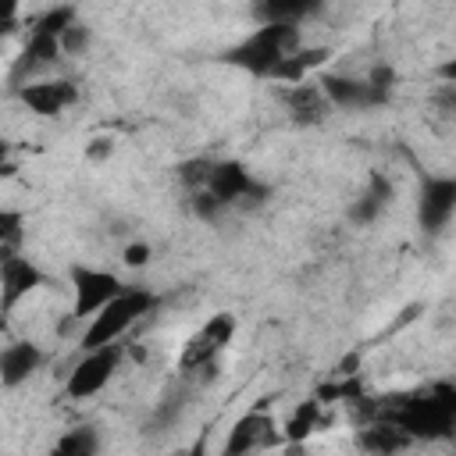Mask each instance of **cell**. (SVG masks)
Returning a JSON list of instances; mask_svg holds the SVG:
<instances>
[{
	"mask_svg": "<svg viewBox=\"0 0 456 456\" xmlns=\"http://www.w3.org/2000/svg\"><path fill=\"white\" fill-rule=\"evenodd\" d=\"M299 50V25L289 21H264L256 32H249L242 43H235L232 50H224V61L256 75V78H271L274 68Z\"/></svg>",
	"mask_w": 456,
	"mask_h": 456,
	"instance_id": "1",
	"label": "cell"
},
{
	"mask_svg": "<svg viewBox=\"0 0 456 456\" xmlns=\"http://www.w3.org/2000/svg\"><path fill=\"white\" fill-rule=\"evenodd\" d=\"M78 18V11L71 4H61V7H50L46 14H39L32 21V32L21 46V57L11 71V82L14 89H21L25 82H32V75H39L43 68H50L64 50H61V36L68 32V25Z\"/></svg>",
	"mask_w": 456,
	"mask_h": 456,
	"instance_id": "2",
	"label": "cell"
},
{
	"mask_svg": "<svg viewBox=\"0 0 456 456\" xmlns=\"http://www.w3.org/2000/svg\"><path fill=\"white\" fill-rule=\"evenodd\" d=\"M153 292L142 289V285H125L103 310H96L82 331V349H96V346H107V342H118L142 314L153 310Z\"/></svg>",
	"mask_w": 456,
	"mask_h": 456,
	"instance_id": "3",
	"label": "cell"
},
{
	"mask_svg": "<svg viewBox=\"0 0 456 456\" xmlns=\"http://www.w3.org/2000/svg\"><path fill=\"white\" fill-rule=\"evenodd\" d=\"M118 367H121V342H107V346L86 349V356L68 370V381H64L68 399H89V395H96L114 378Z\"/></svg>",
	"mask_w": 456,
	"mask_h": 456,
	"instance_id": "4",
	"label": "cell"
},
{
	"mask_svg": "<svg viewBox=\"0 0 456 456\" xmlns=\"http://www.w3.org/2000/svg\"><path fill=\"white\" fill-rule=\"evenodd\" d=\"M235 335V317L232 314H214L207 317L182 346V356H178V367L189 374V370H203L207 363H214L221 356V349L232 342Z\"/></svg>",
	"mask_w": 456,
	"mask_h": 456,
	"instance_id": "5",
	"label": "cell"
},
{
	"mask_svg": "<svg viewBox=\"0 0 456 456\" xmlns=\"http://www.w3.org/2000/svg\"><path fill=\"white\" fill-rule=\"evenodd\" d=\"M71 289H75V299H71V321H86L93 317L96 310H103L125 285L118 274L110 271H100V267H71Z\"/></svg>",
	"mask_w": 456,
	"mask_h": 456,
	"instance_id": "6",
	"label": "cell"
},
{
	"mask_svg": "<svg viewBox=\"0 0 456 456\" xmlns=\"http://www.w3.org/2000/svg\"><path fill=\"white\" fill-rule=\"evenodd\" d=\"M207 189L224 203V207H260L267 200V185L253 182L249 171L239 164V160H214V171H210V182Z\"/></svg>",
	"mask_w": 456,
	"mask_h": 456,
	"instance_id": "7",
	"label": "cell"
},
{
	"mask_svg": "<svg viewBox=\"0 0 456 456\" xmlns=\"http://www.w3.org/2000/svg\"><path fill=\"white\" fill-rule=\"evenodd\" d=\"M456 214V178L452 175H431L420 182L417 196V221L424 232H442L449 217Z\"/></svg>",
	"mask_w": 456,
	"mask_h": 456,
	"instance_id": "8",
	"label": "cell"
},
{
	"mask_svg": "<svg viewBox=\"0 0 456 456\" xmlns=\"http://www.w3.org/2000/svg\"><path fill=\"white\" fill-rule=\"evenodd\" d=\"M278 100L296 125H321L331 114V100L324 96L321 82H310V78L292 82V86H278Z\"/></svg>",
	"mask_w": 456,
	"mask_h": 456,
	"instance_id": "9",
	"label": "cell"
},
{
	"mask_svg": "<svg viewBox=\"0 0 456 456\" xmlns=\"http://www.w3.org/2000/svg\"><path fill=\"white\" fill-rule=\"evenodd\" d=\"M278 442V428H274V417L267 410H249L242 413L232 431H228V442H224V452L228 456H242V452H253V449H267Z\"/></svg>",
	"mask_w": 456,
	"mask_h": 456,
	"instance_id": "10",
	"label": "cell"
},
{
	"mask_svg": "<svg viewBox=\"0 0 456 456\" xmlns=\"http://www.w3.org/2000/svg\"><path fill=\"white\" fill-rule=\"evenodd\" d=\"M324 96L331 100V107L342 110H363V107H378L388 100V93H381L370 78H346V75H321L317 78Z\"/></svg>",
	"mask_w": 456,
	"mask_h": 456,
	"instance_id": "11",
	"label": "cell"
},
{
	"mask_svg": "<svg viewBox=\"0 0 456 456\" xmlns=\"http://www.w3.org/2000/svg\"><path fill=\"white\" fill-rule=\"evenodd\" d=\"M18 96L28 110H36L43 118H53V114H61L64 107H71L78 100V89L68 78H32L18 89Z\"/></svg>",
	"mask_w": 456,
	"mask_h": 456,
	"instance_id": "12",
	"label": "cell"
},
{
	"mask_svg": "<svg viewBox=\"0 0 456 456\" xmlns=\"http://www.w3.org/2000/svg\"><path fill=\"white\" fill-rule=\"evenodd\" d=\"M39 285H43V274H39L36 264H28V256L14 253V256H4L0 260V303H4L7 314L18 306L21 296H28Z\"/></svg>",
	"mask_w": 456,
	"mask_h": 456,
	"instance_id": "13",
	"label": "cell"
},
{
	"mask_svg": "<svg viewBox=\"0 0 456 456\" xmlns=\"http://www.w3.org/2000/svg\"><path fill=\"white\" fill-rule=\"evenodd\" d=\"M43 363V353L36 342H11L0 353V385L4 388H18L21 381H28L36 374V367Z\"/></svg>",
	"mask_w": 456,
	"mask_h": 456,
	"instance_id": "14",
	"label": "cell"
},
{
	"mask_svg": "<svg viewBox=\"0 0 456 456\" xmlns=\"http://www.w3.org/2000/svg\"><path fill=\"white\" fill-rule=\"evenodd\" d=\"M410 442L413 438L392 420H367L356 428V449H363V452H399Z\"/></svg>",
	"mask_w": 456,
	"mask_h": 456,
	"instance_id": "15",
	"label": "cell"
},
{
	"mask_svg": "<svg viewBox=\"0 0 456 456\" xmlns=\"http://www.w3.org/2000/svg\"><path fill=\"white\" fill-rule=\"evenodd\" d=\"M388 200H392V185H388V178L370 175L367 189L349 203V221H353V224H370V221H378L381 210L388 207Z\"/></svg>",
	"mask_w": 456,
	"mask_h": 456,
	"instance_id": "16",
	"label": "cell"
},
{
	"mask_svg": "<svg viewBox=\"0 0 456 456\" xmlns=\"http://www.w3.org/2000/svg\"><path fill=\"white\" fill-rule=\"evenodd\" d=\"M324 0H253V14L264 21H289V25H299L303 18L317 14Z\"/></svg>",
	"mask_w": 456,
	"mask_h": 456,
	"instance_id": "17",
	"label": "cell"
},
{
	"mask_svg": "<svg viewBox=\"0 0 456 456\" xmlns=\"http://www.w3.org/2000/svg\"><path fill=\"white\" fill-rule=\"evenodd\" d=\"M317 424H321V399L314 395V399H303L285 420V442H303L310 431H317Z\"/></svg>",
	"mask_w": 456,
	"mask_h": 456,
	"instance_id": "18",
	"label": "cell"
},
{
	"mask_svg": "<svg viewBox=\"0 0 456 456\" xmlns=\"http://www.w3.org/2000/svg\"><path fill=\"white\" fill-rule=\"evenodd\" d=\"M96 449H100V442H96L93 428H75L64 438H57V445H53V452H61V456H89Z\"/></svg>",
	"mask_w": 456,
	"mask_h": 456,
	"instance_id": "19",
	"label": "cell"
},
{
	"mask_svg": "<svg viewBox=\"0 0 456 456\" xmlns=\"http://www.w3.org/2000/svg\"><path fill=\"white\" fill-rule=\"evenodd\" d=\"M21 224H25V217L18 210H4L0 214V260L18 253V246H21Z\"/></svg>",
	"mask_w": 456,
	"mask_h": 456,
	"instance_id": "20",
	"label": "cell"
},
{
	"mask_svg": "<svg viewBox=\"0 0 456 456\" xmlns=\"http://www.w3.org/2000/svg\"><path fill=\"white\" fill-rule=\"evenodd\" d=\"M210 171H214V160L192 157V160H182V164H178V182H182L189 192H192V189H207Z\"/></svg>",
	"mask_w": 456,
	"mask_h": 456,
	"instance_id": "21",
	"label": "cell"
},
{
	"mask_svg": "<svg viewBox=\"0 0 456 456\" xmlns=\"http://www.w3.org/2000/svg\"><path fill=\"white\" fill-rule=\"evenodd\" d=\"M189 207H192V214L203 217V221H214V217L224 210V203H221L210 189H192V192H189Z\"/></svg>",
	"mask_w": 456,
	"mask_h": 456,
	"instance_id": "22",
	"label": "cell"
},
{
	"mask_svg": "<svg viewBox=\"0 0 456 456\" xmlns=\"http://www.w3.org/2000/svg\"><path fill=\"white\" fill-rule=\"evenodd\" d=\"M86 46H89V28L75 18V21L68 25V32L61 36V50H64V53H82Z\"/></svg>",
	"mask_w": 456,
	"mask_h": 456,
	"instance_id": "23",
	"label": "cell"
},
{
	"mask_svg": "<svg viewBox=\"0 0 456 456\" xmlns=\"http://www.w3.org/2000/svg\"><path fill=\"white\" fill-rule=\"evenodd\" d=\"M125 264H128V267H142V264H150V246H146V242H132V246H125Z\"/></svg>",
	"mask_w": 456,
	"mask_h": 456,
	"instance_id": "24",
	"label": "cell"
},
{
	"mask_svg": "<svg viewBox=\"0 0 456 456\" xmlns=\"http://www.w3.org/2000/svg\"><path fill=\"white\" fill-rule=\"evenodd\" d=\"M110 150H114L110 139H93V142L86 146V160H103V157H110Z\"/></svg>",
	"mask_w": 456,
	"mask_h": 456,
	"instance_id": "25",
	"label": "cell"
},
{
	"mask_svg": "<svg viewBox=\"0 0 456 456\" xmlns=\"http://www.w3.org/2000/svg\"><path fill=\"white\" fill-rule=\"evenodd\" d=\"M356 363H360V353L342 356V360L335 363V378H349V374H356Z\"/></svg>",
	"mask_w": 456,
	"mask_h": 456,
	"instance_id": "26",
	"label": "cell"
},
{
	"mask_svg": "<svg viewBox=\"0 0 456 456\" xmlns=\"http://www.w3.org/2000/svg\"><path fill=\"white\" fill-rule=\"evenodd\" d=\"M14 14H18V0H4V7H0L4 32H14Z\"/></svg>",
	"mask_w": 456,
	"mask_h": 456,
	"instance_id": "27",
	"label": "cell"
},
{
	"mask_svg": "<svg viewBox=\"0 0 456 456\" xmlns=\"http://www.w3.org/2000/svg\"><path fill=\"white\" fill-rule=\"evenodd\" d=\"M438 78H445V82H452V86H456V57H452V61H445V64H438Z\"/></svg>",
	"mask_w": 456,
	"mask_h": 456,
	"instance_id": "28",
	"label": "cell"
}]
</instances>
